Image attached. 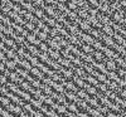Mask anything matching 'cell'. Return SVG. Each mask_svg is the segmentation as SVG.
Returning <instances> with one entry per match:
<instances>
[{
  "mask_svg": "<svg viewBox=\"0 0 126 117\" xmlns=\"http://www.w3.org/2000/svg\"><path fill=\"white\" fill-rule=\"evenodd\" d=\"M86 82H87V83H90V84H92V86H96V87L98 86V83H100V81L97 79V77L92 76V74H88V76H87Z\"/></svg>",
  "mask_w": 126,
  "mask_h": 117,
  "instance_id": "obj_23",
  "label": "cell"
},
{
  "mask_svg": "<svg viewBox=\"0 0 126 117\" xmlns=\"http://www.w3.org/2000/svg\"><path fill=\"white\" fill-rule=\"evenodd\" d=\"M33 115H34V117H47V116H46L43 112H42V111H39V110H37V111H35Z\"/></svg>",
  "mask_w": 126,
  "mask_h": 117,
  "instance_id": "obj_54",
  "label": "cell"
},
{
  "mask_svg": "<svg viewBox=\"0 0 126 117\" xmlns=\"http://www.w3.org/2000/svg\"><path fill=\"white\" fill-rule=\"evenodd\" d=\"M54 6H56V9L58 10V12H62V13H64L66 10L68 9V5H67V3H59L58 0L56 1V4H53Z\"/></svg>",
  "mask_w": 126,
  "mask_h": 117,
  "instance_id": "obj_20",
  "label": "cell"
},
{
  "mask_svg": "<svg viewBox=\"0 0 126 117\" xmlns=\"http://www.w3.org/2000/svg\"><path fill=\"white\" fill-rule=\"evenodd\" d=\"M87 1L91 5V8H98L100 5V0H87Z\"/></svg>",
  "mask_w": 126,
  "mask_h": 117,
  "instance_id": "obj_51",
  "label": "cell"
},
{
  "mask_svg": "<svg viewBox=\"0 0 126 117\" xmlns=\"http://www.w3.org/2000/svg\"><path fill=\"white\" fill-rule=\"evenodd\" d=\"M52 87H53V89H54L56 92H58V93H64V92H66V87H64V84H62V83L53 82Z\"/></svg>",
  "mask_w": 126,
  "mask_h": 117,
  "instance_id": "obj_17",
  "label": "cell"
},
{
  "mask_svg": "<svg viewBox=\"0 0 126 117\" xmlns=\"http://www.w3.org/2000/svg\"><path fill=\"white\" fill-rule=\"evenodd\" d=\"M81 49H82L83 53H86V54H92V53L94 52V48L92 47V44H87V43L83 44L81 47Z\"/></svg>",
  "mask_w": 126,
  "mask_h": 117,
  "instance_id": "obj_21",
  "label": "cell"
},
{
  "mask_svg": "<svg viewBox=\"0 0 126 117\" xmlns=\"http://www.w3.org/2000/svg\"><path fill=\"white\" fill-rule=\"evenodd\" d=\"M107 78L110 79V81H116V82H119L121 78H120V76L117 74V71H107Z\"/></svg>",
  "mask_w": 126,
  "mask_h": 117,
  "instance_id": "obj_15",
  "label": "cell"
},
{
  "mask_svg": "<svg viewBox=\"0 0 126 117\" xmlns=\"http://www.w3.org/2000/svg\"><path fill=\"white\" fill-rule=\"evenodd\" d=\"M12 10H13V9L10 8L8 4H6V5H1V14H4V15H8L10 12H12Z\"/></svg>",
  "mask_w": 126,
  "mask_h": 117,
  "instance_id": "obj_47",
  "label": "cell"
},
{
  "mask_svg": "<svg viewBox=\"0 0 126 117\" xmlns=\"http://www.w3.org/2000/svg\"><path fill=\"white\" fill-rule=\"evenodd\" d=\"M64 87H66V91H72V92H77L79 89L73 81H66L64 82Z\"/></svg>",
  "mask_w": 126,
  "mask_h": 117,
  "instance_id": "obj_13",
  "label": "cell"
},
{
  "mask_svg": "<svg viewBox=\"0 0 126 117\" xmlns=\"http://www.w3.org/2000/svg\"><path fill=\"white\" fill-rule=\"evenodd\" d=\"M77 13H78V16H79L81 19H87V18L90 16V13H88V10L83 9V8H79V9L77 10Z\"/></svg>",
  "mask_w": 126,
  "mask_h": 117,
  "instance_id": "obj_31",
  "label": "cell"
},
{
  "mask_svg": "<svg viewBox=\"0 0 126 117\" xmlns=\"http://www.w3.org/2000/svg\"><path fill=\"white\" fill-rule=\"evenodd\" d=\"M81 58H82V60L85 62V63H93V62H94L93 54H86V53H82Z\"/></svg>",
  "mask_w": 126,
  "mask_h": 117,
  "instance_id": "obj_28",
  "label": "cell"
},
{
  "mask_svg": "<svg viewBox=\"0 0 126 117\" xmlns=\"http://www.w3.org/2000/svg\"><path fill=\"white\" fill-rule=\"evenodd\" d=\"M97 79L101 82V83H106L107 81H109V78H107V74L106 73H98V76H97Z\"/></svg>",
  "mask_w": 126,
  "mask_h": 117,
  "instance_id": "obj_44",
  "label": "cell"
},
{
  "mask_svg": "<svg viewBox=\"0 0 126 117\" xmlns=\"http://www.w3.org/2000/svg\"><path fill=\"white\" fill-rule=\"evenodd\" d=\"M105 64H106L107 71H117L119 69V67L116 64V60H115V59H106V60H105Z\"/></svg>",
  "mask_w": 126,
  "mask_h": 117,
  "instance_id": "obj_11",
  "label": "cell"
},
{
  "mask_svg": "<svg viewBox=\"0 0 126 117\" xmlns=\"http://www.w3.org/2000/svg\"><path fill=\"white\" fill-rule=\"evenodd\" d=\"M22 9H23V6L20 4H14V6H13V10L16 12V13H20V10H22Z\"/></svg>",
  "mask_w": 126,
  "mask_h": 117,
  "instance_id": "obj_53",
  "label": "cell"
},
{
  "mask_svg": "<svg viewBox=\"0 0 126 117\" xmlns=\"http://www.w3.org/2000/svg\"><path fill=\"white\" fill-rule=\"evenodd\" d=\"M64 94H66V98H67V101L68 102H78L79 101V97L77 96V92H72V91H66L64 92Z\"/></svg>",
  "mask_w": 126,
  "mask_h": 117,
  "instance_id": "obj_5",
  "label": "cell"
},
{
  "mask_svg": "<svg viewBox=\"0 0 126 117\" xmlns=\"http://www.w3.org/2000/svg\"><path fill=\"white\" fill-rule=\"evenodd\" d=\"M19 67H22V68H24V69H27L28 72H30V69L33 68V66H32V63L28 60V59H22V62L18 64Z\"/></svg>",
  "mask_w": 126,
  "mask_h": 117,
  "instance_id": "obj_18",
  "label": "cell"
},
{
  "mask_svg": "<svg viewBox=\"0 0 126 117\" xmlns=\"http://www.w3.org/2000/svg\"><path fill=\"white\" fill-rule=\"evenodd\" d=\"M78 18V13L76 12V10H71L69 12V14L67 15V20L69 23H72V22H75V20Z\"/></svg>",
  "mask_w": 126,
  "mask_h": 117,
  "instance_id": "obj_32",
  "label": "cell"
},
{
  "mask_svg": "<svg viewBox=\"0 0 126 117\" xmlns=\"http://www.w3.org/2000/svg\"><path fill=\"white\" fill-rule=\"evenodd\" d=\"M97 89H98V92H102V93H105L107 89H109V86L106 83H98V86H97Z\"/></svg>",
  "mask_w": 126,
  "mask_h": 117,
  "instance_id": "obj_46",
  "label": "cell"
},
{
  "mask_svg": "<svg viewBox=\"0 0 126 117\" xmlns=\"http://www.w3.org/2000/svg\"><path fill=\"white\" fill-rule=\"evenodd\" d=\"M30 103H32V106H33V107H34L35 110H39V111L42 110V107H43V104H44L43 102H40L39 100H35V98L32 100V101H30Z\"/></svg>",
  "mask_w": 126,
  "mask_h": 117,
  "instance_id": "obj_33",
  "label": "cell"
},
{
  "mask_svg": "<svg viewBox=\"0 0 126 117\" xmlns=\"http://www.w3.org/2000/svg\"><path fill=\"white\" fill-rule=\"evenodd\" d=\"M12 1H13V3H15V4H19L20 0H12Z\"/></svg>",
  "mask_w": 126,
  "mask_h": 117,
  "instance_id": "obj_61",
  "label": "cell"
},
{
  "mask_svg": "<svg viewBox=\"0 0 126 117\" xmlns=\"http://www.w3.org/2000/svg\"><path fill=\"white\" fill-rule=\"evenodd\" d=\"M9 1H10V0H1V5H6Z\"/></svg>",
  "mask_w": 126,
  "mask_h": 117,
  "instance_id": "obj_59",
  "label": "cell"
},
{
  "mask_svg": "<svg viewBox=\"0 0 126 117\" xmlns=\"http://www.w3.org/2000/svg\"><path fill=\"white\" fill-rule=\"evenodd\" d=\"M121 117H126V111H124V112L121 113Z\"/></svg>",
  "mask_w": 126,
  "mask_h": 117,
  "instance_id": "obj_60",
  "label": "cell"
},
{
  "mask_svg": "<svg viewBox=\"0 0 126 117\" xmlns=\"http://www.w3.org/2000/svg\"><path fill=\"white\" fill-rule=\"evenodd\" d=\"M1 33H4L6 37H13L14 35V33H15V30H14V28L12 27V25H9V27H6V25H3L1 24Z\"/></svg>",
  "mask_w": 126,
  "mask_h": 117,
  "instance_id": "obj_9",
  "label": "cell"
},
{
  "mask_svg": "<svg viewBox=\"0 0 126 117\" xmlns=\"http://www.w3.org/2000/svg\"><path fill=\"white\" fill-rule=\"evenodd\" d=\"M115 60H116V64H117V67H119V68H124L125 63H126V60H125V58H124V57H121V56H120V57H117Z\"/></svg>",
  "mask_w": 126,
  "mask_h": 117,
  "instance_id": "obj_43",
  "label": "cell"
},
{
  "mask_svg": "<svg viewBox=\"0 0 126 117\" xmlns=\"http://www.w3.org/2000/svg\"><path fill=\"white\" fill-rule=\"evenodd\" d=\"M67 107H68V111L73 112V113H78V111H79V108H78V106H77L76 102H68Z\"/></svg>",
  "mask_w": 126,
  "mask_h": 117,
  "instance_id": "obj_27",
  "label": "cell"
},
{
  "mask_svg": "<svg viewBox=\"0 0 126 117\" xmlns=\"http://www.w3.org/2000/svg\"><path fill=\"white\" fill-rule=\"evenodd\" d=\"M29 62L32 63V66H33V67H37V66H38V63H39L40 60H39V58H38L37 56H32L30 59H29Z\"/></svg>",
  "mask_w": 126,
  "mask_h": 117,
  "instance_id": "obj_48",
  "label": "cell"
},
{
  "mask_svg": "<svg viewBox=\"0 0 126 117\" xmlns=\"http://www.w3.org/2000/svg\"><path fill=\"white\" fill-rule=\"evenodd\" d=\"M37 39H38V35L34 34V33H29L27 35V42H29L30 44H34L35 42H37Z\"/></svg>",
  "mask_w": 126,
  "mask_h": 117,
  "instance_id": "obj_37",
  "label": "cell"
},
{
  "mask_svg": "<svg viewBox=\"0 0 126 117\" xmlns=\"http://www.w3.org/2000/svg\"><path fill=\"white\" fill-rule=\"evenodd\" d=\"M61 74L64 77L66 81H72L73 77H75V72H73V69H71V68H64V67L62 68Z\"/></svg>",
  "mask_w": 126,
  "mask_h": 117,
  "instance_id": "obj_1",
  "label": "cell"
},
{
  "mask_svg": "<svg viewBox=\"0 0 126 117\" xmlns=\"http://www.w3.org/2000/svg\"><path fill=\"white\" fill-rule=\"evenodd\" d=\"M92 64H93L94 69H97L98 72H101V73H107V68H106L105 62H96V60H94Z\"/></svg>",
  "mask_w": 126,
  "mask_h": 117,
  "instance_id": "obj_7",
  "label": "cell"
},
{
  "mask_svg": "<svg viewBox=\"0 0 126 117\" xmlns=\"http://www.w3.org/2000/svg\"><path fill=\"white\" fill-rule=\"evenodd\" d=\"M102 33L103 34H106V35H111V37H113L115 35V33H116V31H115V29H113V27L112 25H110V24H105L103 27H102Z\"/></svg>",
  "mask_w": 126,
  "mask_h": 117,
  "instance_id": "obj_10",
  "label": "cell"
},
{
  "mask_svg": "<svg viewBox=\"0 0 126 117\" xmlns=\"http://www.w3.org/2000/svg\"><path fill=\"white\" fill-rule=\"evenodd\" d=\"M90 34H92V37L96 39V40H101L102 39V35H103L102 30L101 29H96V28H92V30L90 31Z\"/></svg>",
  "mask_w": 126,
  "mask_h": 117,
  "instance_id": "obj_14",
  "label": "cell"
},
{
  "mask_svg": "<svg viewBox=\"0 0 126 117\" xmlns=\"http://www.w3.org/2000/svg\"><path fill=\"white\" fill-rule=\"evenodd\" d=\"M20 117H34V115H32V113H28V112L23 111L22 115H20Z\"/></svg>",
  "mask_w": 126,
  "mask_h": 117,
  "instance_id": "obj_57",
  "label": "cell"
},
{
  "mask_svg": "<svg viewBox=\"0 0 126 117\" xmlns=\"http://www.w3.org/2000/svg\"><path fill=\"white\" fill-rule=\"evenodd\" d=\"M120 4L124 9H126V0H120Z\"/></svg>",
  "mask_w": 126,
  "mask_h": 117,
  "instance_id": "obj_58",
  "label": "cell"
},
{
  "mask_svg": "<svg viewBox=\"0 0 126 117\" xmlns=\"http://www.w3.org/2000/svg\"><path fill=\"white\" fill-rule=\"evenodd\" d=\"M0 20H1V24H3V25H6V27L12 25V23H13L12 18H10L9 15H4V14H1V16H0Z\"/></svg>",
  "mask_w": 126,
  "mask_h": 117,
  "instance_id": "obj_24",
  "label": "cell"
},
{
  "mask_svg": "<svg viewBox=\"0 0 126 117\" xmlns=\"http://www.w3.org/2000/svg\"><path fill=\"white\" fill-rule=\"evenodd\" d=\"M67 5H68V8H69L71 10H76V12H77V10L79 9V8H78V4L73 3V1H69V0L67 1Z\"/></svg>",
  "mask_w": 126,
  "mask_h": 117,
  "instance_id": "obj_49",
  "label": "cell"
},
{
  "mask_svg": "<svg viewBox=\"0 0 126 117\" xmlns=\"http://www.w3.org/2000/svg\"><path fill=\"white\" fill-rule=\"evenodd\" d=\"M79 29L82 30V31H85V33H90V31L92 30V25H91V23L88 22V20H86V19H82V22L79 23Z\"/></svg>",
  "mask_w": 126,
  "mask_h": 117,
  "instance_id": "obj_4",
  "label": "cell"
},
{
  "mask_svg": "<svg viewBox=\"0 0 126 117\" xmlns=\"http://www.w3.org/2000/svg\"><path fill=\"white\" fill-rule=\"evenodd\" d=\"M23 110L25 111V112H28V113H32V115H33L34 112H35V110H34V107H33V106H32V103L29 102H25V104L23 106Z\"/></svg>",
  "mask_w": 126,
  "mask_h": 117,
  "instance_id": "obj_36",
  "label": "cell"
},
{
  "mask_svg": "<svg viewBox=\"0 0 126 117\" xmlns=\"http://www.w3.org/2000/svg\"><path fill=\"white\" fill-rule=\"evenodd\" d=\"M56 103V101L53 100V97H47L46 98V101H44V104H47V106H49V107H52Z\"/></svg>",
  "mask_w": 126,
  "mask_h": 117,
  "instance_id": "obj_50",
  "label": "cell"
},
{
  "mask_svg": "<svg viewBox=\"0 0 126 117\" xmlns=\"http://www.w3.org/2000/svg\"><path fill=\"white\" fill-rule=\"evenodd\" d=\"M101 40H102V43H103V44H106V47H110V48H112L115 44H116V42H115L113 37H111V35H106V34H103Z\"/></svg>",
  "mask_w": 126,
  "mask_h": 117,
  "instance_id": "obj_2",
  "label": "cell"
},
{
  "mask_svg": "<svg viewBox=\"0 0 126 117\" xmlns=\"http://www.w3.org/2000/svg\"><path fill=\"white\" fill-rule=\"evenodd\" d=\"M33 5L35 8H43L44 9V6L47 4H46V0H33Z\"/></svg>",
  "mask_w": 126,
  "mask_h": 117,
  "instance_id": "obj_42",
  "label": "cell"
},
{
  "mask_svg": "<svg viewBox=\"0 0 126 117\" xmlns=\"http://www.w3.org/2000/svg\"><path fill=\"white\" fill-rule=\"evenodd\" d=\"M100 117H109V116H103V113H102V115H101Z\"/></svg>",
  "mask_w": 126,
  "mask_h": 117,
  "instance_id": "obj_62",
  "label": "cell"
},
{
  "mask_svg": "<svg viewBox=\"0 0 126 117\" xmlns=\"http://www.w3.org/2000/svg\"><path fill=\"white\" fill-rule=\"evenodd\" d=\"M87 112H88V115H90L91 117H100V116L102 115L96 107H91V106H90V108L87 110Z\"/></svg>",
  "mask_w": 126,
  "mask_h": 117,
  "instance_id": "obj_29",
  "label": "cell"
},
{
  "mask_svg": "<svg viewBox=\"0 0 126 117\" xmlns=\"http://www.w3.org/2000/svg\"><path fill=\"white\" fill-rule=\"evenodd\" d=\"M48 54H49V57H50L52 59H54V60H58V59L62 57V54H61V50L50 49V48H49V50H48Z\"/></svg>",
  "mask_w": 126,
  "mask_h": 117,
  "instance_id": "obj_16",
  "label": "cell"
},
{
  "mask_svg": "<svg viewBox=\"0 0 126 117\" xmlns=\"http://www.w3.org/2000/svg\"><path fill=\"white\" fill-rule=\"evenodd\" d=\"M5 69H6V63L1 62V64H0V72L4 73V72H5Z\"/></svg>",
  "mask_w": 126,
  "mask_h": 117,
  "instance_id": "obj_56",
  "label": "cell"
},
{
  "mask_svg": "<svg viewBox=\"0 0 126 117\" xmlns=\"http://www.w3.org/2000/svg\"><path fill=\"white\" fill-rule=\"evenodd\" d=\"M16 67H18V64H16V62H15L14 59H9V60L6 62V68H8V69H10V71H15Z\"/></svg>",
  "mask_w": 126,
  "mask_h": 117,
  "instance_id": "obj_35",
  "label": "cell"
},
{
  "mask_svg": "<svg viewBox=\"0 0 126 117\" xmlns=\"http://www.w3.org/2000/svg\"><path fill=\"white\" fill-rule=\"evenodd\" d=\"M19 87L22 88L23 91H28V92H29V91L32 89V87H33V86H32V83H30L29 81H25V79H24L22 83L19 84Z\"/></svg>",
  "mask_w": 126,
  "mask_h": 117,
  "instance_id": "obj_30",
  "label": "cell"
},
{
  "mask_svg": "<svg viewBox=\"0 0 126 117\" xmlns=\"http://www.w3.org/2000/svg\"><path fill=\"white\" fill-rule=\"evenodd\" d=\"M72 63H73L76 67H83V64H85V62L82 60L81 57H75V58L72 59Z\"/></svg>",
  "mask_w": 126,
  "mask_h": 117,
  "instance_id": "obj_38",
  "label": "cell"
},
{
  "mask_svg": "<svg viewBox=\"0 0 126 117\" xmlns=\"http://www.w3.org/2000/svg\"><path fill=\"white\" fill-rule=\"evenodd\" d=\"M34 15L37 16V18H39V19H43V16L46 15V12H44V9L43 8H35V10H34Z\"/></svg>",
  "mask_w": 126,
  "mask_h": 117,
  "instance_id": "obj_34",
  "label": "cell"
},
{
  "mask_svg": "<svg viewBox=\"0 0 126 117\" xmlns=\"http://www.w3.org/2000/svg\"><path fill=\"white\" fill-rule=\"evenodd\" d=\"M38 58H39V60L42 62V63H48V60L50 59V57H49V54H48V52H40L39 53V56H38Z\"/></svg>",
  "mask_w": 126,
  "mask_h": 117,
  "instance_id": "obj_25",
  "label": "cell"
},
{
  "mask_svg": "<svg viewBox=\"0 0 126 117\" xmlns=\"http://www.w3.org/2000/svg\"><path fill=\"white\" fill-rule=\"evenodd\" d=\"M0 102H1V107H6L8 104L12 103V101H10V98L8 97V96H1V98H0Z\"/></svg>",
  "mask_w": 126,
  "mask_h": 117,
  "instance_id": "obj_41",
  "label": "cell"
},
{
  "mask_svg": "<svg viewBox=\"0 0 126 117\" xmlns=\"http://www.w3.org/2000/svg\"><path fill=\"white\" fill-rule=\"evenodd\" d=\"M73 72H75V76H77V77H81V78H83V79H86L87 78V72L85 71V68L83 67H73Z\"/></svg>",
  "mask_w": 126,
  "mask_h": 117,
  "instance_id": "obj_3",
  "label": "cell"
},
{
  "mask_svg": "<svg viewBox=\"0 0 126 117\" xmlns=\"http://www.w3.org/2000/svg\"><path fill=\"white\" fill-rule=\"evenodd\" d=\"M113 39H115V42H116L117 44H121V45H124V43L126 42V38L122 34H120V33H115Z\"/></svg>",
  "mask_w": 126,
  "mask_h": 117,
  "instance_id": "obj_26",
  "label": "cell"
},
{
  "mask_svg": "<svg viewBox=\"0 0 126 117\" xmlns=\"http://www.w3.org/2000/svg\"><path fill=\"white\" fill-rule=\"evenodd\" d=\"M38 38H39L42 42H47L50 37H49L48 33H46V31H43V30H40V31H39V34H38Z\"/></svg>",
  "mask_w": 126,
  "mask_h": 117,
  "instance_id": "obj_40",
  "label": "cell"
},
{
  "mask_svg": "<svg viewBox=\"0 0 126 117\" xmlns=\"http://www.w3.org/2000/svg\"><path fill=\"white\" fill-rule=\"evenodd\" d=\"M92 47L94 48V50H102V49H103V43H102V40H94L93 44H92Z\"/></svg>",
  "mask_w": 126,
  "mask_h": 117,
  "instance_id": "obj_39",
  "label": "cell"
},
{
  "mask_svg": "<svg viewBox=\"0 0 126 117\" xmlns=\"http://www.w3.org/2000/svg\"><path fill=\"white\" fill-rule=\"evenodd\" d=\"M30 74H32V76H33L34 78L40 79V81H42V78L44 77V73L42 72L38 67H33V68H32V69H30Z\"/></svg>",
  "mask_w": 126,
  "mask_h": 117,
  "instance_id": "obj_8",
  "label": "cell"
},
{
  "mask_svg": "<svg viewBox=\"0 0 126 117\" xmlns=\"http://www.w3.org/2000/svg\"><path fill=\"white\" fill-rule=\"evenodd\" d=\"M38 48H39L40 52H48L49 50V45H48L47 42H42V43L38 45Z\"/></svg>",
  "mask_w": 126,
  "mask_h": 117,
  "instance_id": "obj_45",
  "label": "cell"
},
{
  "mask_svg": "<svg viewBox=\"0 0 126 117\" xmlns=\"http://www.w3.org/2000/svg\"><path fill=\"white\" fill-rule=\"evenodd\" d=\"M79 38L85 42V43H87V44H93V42L96 40L93 37H92V34H90V33H85V31H82V34L79 35Z\"/></svg>",
  "mask_w": 126,
  "mask_h": 117,
  "instance_id": "obj_6",
  "label": "cell"
},
{
  "mask_svg": "<svg viewBox=\"0 0 126 117\" xmlns=\"http://www.w3.org/2000/svg\"><path fill=\"white\" fill-rule=\"evenodd\" d=\"M42 92H43V93L47 96V97H52V96H53V93H54V89H53V87L44 84L43 88H42Z\"/></svg>",
  "mask_w": 126,
  "mask_h": 117,
  "instance_id": "obj_19",
  "label": "cell"
},
{
  "mask_svg": "<svg viewBox=\"0 0 126 117\" xmlns=\"http://www.w3.org/2000/svg\"><path fill=\"white\" fill-rule=\"evenodd\" d=\"M92 54H93L94 60H96V62H105V60L107 59L106 56H105V53H103L102 50H94Z\"/></svg>",
  "mask_w": 126,
  "mask_h": 117,
  "instance_id": "obj_12",
  "label": "cell"
},
{
  "mask_svg": "<svg viewBox=\"0 0 126 117\" xmlns=\"http://www.w3.org/2000/svg\"><path fill=\"white\" fill-rule=\"evenodd\" d=\"M79 117H91L90 115H88V112H85V111H81V112H78L77 113Z\"/></svg>",
  "mask_w": 126,
  "mask_h": 117,
  "instance_id": "obj_55",
  "label": "cell"
},
{
  "mask_svg": "<svg viewBox=\"0 0 126 117\" xmlns=\"http://www.w3.org/2000/svg\"><path fill=\"white\" fill-rule=\"evenodd\" d=\"M110 9H111V6H110L109 1L107 3H100V5H98L100 13H103V14H107V12H109Z\"/></svg>",
  "mask_w": 126,
  "mask_h": 117,
  "instance_id": "obj_22",
  "label": "cell"
},
{
  "mask_svg": "<svg viewBox=\"0 0 126 117\" xmlns=\"http://www.w3.org/2000/svg\"><path fill=\"white\" fill-rule=\"evenodd\" d=\"M8 79H9V78L5 76V74H3V73H1V76H0V82H1V86H4V84H6V83L9 82Z\"/></svg>",
  "mask_w": 126,
  "mask_h": 117,
  "instance_id": "obj_52",
  "label": "cell"
}]
</instances>
